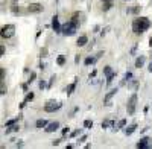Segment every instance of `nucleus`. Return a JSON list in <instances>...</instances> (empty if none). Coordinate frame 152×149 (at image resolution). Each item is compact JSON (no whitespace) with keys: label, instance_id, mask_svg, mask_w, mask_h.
<instances>
[{"label":"nucleus","instance_id":"aec40b11","mask_svg":"<svg viewBox=\"0 0 152 149\" xmlns=\"http://www.w3.org/2000/svg\"><path fill=\"white\" fill-rule=\"evenodd\" d=\"M97 58H91V56H88V58H85V66H90V64H94V61H96Z\"/></svg>","mask_w":152,"mask_h":149},{"label":"nucleus","instance_id":"ddd939ff","mask_svg":"<svg viewBox=\"0 0 152 149\" xmlns=\"http://www.w3.org/2000/svg\"><path fill=\"white\" fill-rule=\"evenodd\" d=\"M135 129H137V125H135V123H132L131 126H128V128L125 129V134H126V135H131V134H132Z\"/></svg>","mask_w":152,"mask_h":149},{"label":"nucleus","instance_id":"393cba45","mask_svg":"<svg viewBox=\"0 0 152 149\" xmlns=\"http://www.w3.org/2000/svg\"><path fill=\"white\" fill-rule=\"evenodd\" d=\"M34 97H35V94H34V93L31 91V93H28V94H26V99H24V101H26V102H31Z\"/></svg>","mask_w":152,"mask_h":149},{"label":"nucleus","instance_id":"1a4fd4ad","mask_svg":"<svg viewBox=\"0 0 152 149\" xmlns=\"http://www.w3.org/2000/svg\"><path fill=\"white\" fill-rule=\"evenodd\" d=\"M149 142H151V139H149V137H143V139L138 140L137 148H138V149H146V148H149Z\"/></svg>","mask_w":152,"mask_h":149},{"label":"nucleus","instance_id":"9d476101","mask_svg":"<svg viewBox=\"0 0 152 149\" xmlns=\"http://www.w3.org/2000/svg\"><path fill=\"white\" fill-rule=\"evenodd\" d=\"M58 128H59V123L58 122H52V123H49V125L46 126V132H55V131H58Z\"/></svg>","mask_w":152,"mask_h":149},{"label":"nucleus","instance_id":"423d86ee","mask_svg":"<svg viewBox=\"0 0 152 149\" xmlns=\"http://www.w3.org/2000/svg\"><path fill=\"white\" fill-rule=\"evenodd\" d=\"M28 11L31 12V14H38V12L43 11V5L41 3H31L28 6Z\"/></svg>","mask_w":152,"mask_h":149},{"label":"nucleus","instance_id":"a878e982","mask_svg":"<svg viewBox=\"0 0 152 149\" xmlns=\"http://www.w3.org/2000/svg\"><path fill=\"white\" fill-rule=\"evenodd\" d=\"M35 78H37V74H35V73H31V76H29V81H28V84H32Z\"/></svg>","mask_w":152,"mask_h":149},{"label":"nucleus","instance_id":"dca6fc26","mask_svg":"<svg viewBox=\"0 0 152 149\" xmlns=\"http://www.w3.org/2000/svg\"><path fill=\"white\" fill-rule=\"evenodd\" d=\"M35 126H37L38 129H40V128H46V126H47V122H46V120H43V119H40V120H37Z\"/></svg>","mask_w":152,"mask_h":149},{"label":"nucleus","instance_id":"e433bc0d","mask_svg":"<svg viewBox=\"0 0 152 149\" xmlns=\"http://www.w3.org/2000/svg\"><path fill=\"white\" fill-rule=\"evenodd\" d=\"M26 104H28V102H26V101H23V102H21V104H20V108H24V107H26Z\"/></svg>","mask_w":152,"mask_h":149},{"label":"nucleus","instance_id":"39448f33","mask_svg":"<svg viewBox=\"0 0 152 149\" xmlns=\"http://www.w3.org/2000/svg\"><path fill=\"white\" fill-rule=\"evenodd\" d=\"M62 107L61 102H55V101H47V104L44 105V111L46 113H53V111H58Z\"/></svg>","mask_w":152,"mask_h":149},{"label":"nucleus","instance_id":"c756f323","mask_svg":"<svg viewBox=\"0 0 152 149\" xmlns=\"http://www.w3.org/2000/svg\"><path fill=\"white\" fill-rule=\"evenodd\" d=\"M44 88H46V82L41 81V82H40V90H44Z\"/></svg>","mask_w":152,"mask_h":149},{"label":"nucleus","instance_id":"2eb2a0df","mask_svg":"<svg viewBox=\"0 0 152 149\" xmlns=\"http://www.w3.org/2000/svg\"><path fill=\"white\" fill-rule=\"evenodd\" d=\"M75 88H76V79L67 87V88H66V91H67V94H72L73 91H75Z\"/></svg>","mask_w":152,"mask_h":149},{"label":"nucleus","instance_id":"72a5a7b5","mask_svg":"<svg viewBox=\"0 0 152 149\" xmlns=\"http://www.w3.org/2000/svg\"><path fill=\"white\" fill-rule=\"evenodd\" d=\"M0 55H2V56L5 55V47H3V46H2V47H0Z\"/></svg>","mask_w":152,"mask_h":149},{"label":"nucleus","instance_id":"4be33fe9","mask_svg":"<svg viewBox=\"0 0 152 149\" xmlns=\"http://www.w3.org/2000/svg\"><path fill=\"white\" fill-rule=\"evenodd\" d=\"M104 73L107 74V76H108V74H111V73H113V69H111V66H105V67H104Z\"/></svg>","mask_w":152,"mask_h":149},{"label":"nucleus","instance_id":"bb28decb","mask_svg":"<svg viewBox=\"0 0 152 149\" xmlns=\"http://www.w3.org/2000/svg\"><path fill=\"white\" fill-rule=\"evenodd\" d=\"M79 134H81V129H76V131H73L70 134V137H76V135H79Z\"/></svg>","mask_w":152,"mask_h":149},{"label":"nucleus","instance_id":"9b49d317","mask_svg":"<svg viewBox=\"0 0 152 149\" xmlns=\"http://www.w3.org/2000/svg\"><path fill=\"white\" fill-rule=\"evenodd\" d=\"M145 59H146V58L142 56V55H140V56H137V59H135V67H137V69H142L143 64H145Z\"/></svg>","mask_w":152,"mask_h":149},{"label":"nucleus","instance_id":"7c9ffc66","mask_svg":"<svg viewBox=\"0 0 152 149\" xmlns=\"http://www.w3.org/2000/svg\"><path fill=\"white\" fill-rule=\"evenodd\" d=\"M62 142V139H58V140H53V146H58L59 143Z\"/></svg>","mask_w":152,"mask_h":149},{"label":"nucleus","instance_id":"4c0bfd02","mask_svg":"<svg viewBox=\"0 0 152 149\" xmlns=\"http://www.w3.org/2000/svg\"><path fill=\"white\" fill-rule=\"evenodd\" d=\"M47 53V50H46V49H41V56H44Z\"/></svg>","mask_w":152,"mask_h":149},{"label":"nucleus","instance_id":"a19ab883","mask_svg":"<svg viewBox=\"0 0 152 149\" xmlns=\"http://www.w3.org/2000/svg\"><path fill=\"white\" fill-rule=\"evenodd\" d=\"M102 2H113V0H102Z\"/></svg>","mask_w":152,"mask_h":149},{"label":"nucleus","instance_id":"ea45409f","mask_svg":"<svg viewBox=\"0 0 152 149\" xmlns=\"http://www.w3.org/2000/svg\"><path fill=\"white\" fill-rule=\"evenodd\" d=\"M149 46L152 47V37H151V38H149Z\"/></svg>","mask_w":152,"mask_h":149},{"label":"nucleus","instance_id":"5701e85b","mask_svg":"<svg viewBox=\"0 0 152 149\" xmlns=\"http://www.w3.org/2000/svg\"><path fill=\"white\" fill-rule=\"evenodd\" d=\"M111 6H113V3H111V2H104V8H102V9H104V11H110V9H111Z\"/></svg>","mask_w":152,"mask_h":149},{"label":"nucleus","instance_id":"b1692460","mask_svg":"<svg viewBox=\"0 0 152 149\" xmlns=\"http://www.w3.org/2000/svg\"><path fill=\"white\" fill-rule=\"evenodd\" d=\"M84 126L88 128V129L93 128V122H91V120H84Z\"/></svg>","mask_w":152,"mask_h":149},{"label":"nucleus","instance_id":"2f4dec72","mask_svg":"<svg viewBox=\"0 0 152 149\" xmlns=\"http://www.w3.org/2000/svg\"><path fill=\"white\" fill-rule=\"evenodd\" d=\"M12 12H14V14H20V9H17V6H14L12 8Z\"/></svg>","mask_w":152,"mask_h":149},{"label":"nucleus","instance_id":"c85d7f7f","mask_svg":"<svg viewBox=\"0 0 152 149\" xmlns=\"http://www.w3.org/2000/svg\"><path fill=\"white\" fill-rule=\"evenodd\" d=\"M0 74H2V81L5 79V69L3 67H0Z\"/></svg>","mask_w":152,"mask_h":149},{"label":"nucleus","instance_id":"7ed1b4c3","mask_svg":"<svg viewBox=\"0 0 152 149\" xmlns=\"http://www.w3.org/2000/svg\"><path fill=\"white\" fill-rule=\"evenodd\" d=\"M135 108H137V94L134 93L129 99H128V104H126V111H128V114L132 116L135 113Z\"/></svg>","mask_w":152,"mask_h":149},{"label":"nucleus","instance_id":"f03ea898","mask_svg":"<svg viewBox=\"0 0 152 149\" xmlns=\"http://www.w3.org/2000/svg\"><path fill=\"white\" fill-rule=\"evenodd\" d=\"M76 29H78V24H75L73 21H67L66 24H62L61 34H62V35H66V37H72V35H75Z\"/></svg>","mask_w":152,"mask_h":149},{"label":"nucleus","instance_id":"a211bd4d","mask_svg":"<svg viewBox=\"0 0 152 149\" xmlns=\"http://www.w3.org/2000/svg\"><path fill=\"white\" fill-rule=\"evenodd\" d=\"M140 9H142V8H138V6H132V8L128 9V14H138V12H140Z\"/></svg>","mask_w":152,"mask_h":149},{"label":"nucleus","instance_id":"412c9836","mask_svg":"<svg viewBox=\"0 0 152 149\" xmlns=\"http://www.w3.org/2000/svg\"><path fill=\"white\" fill-rule=\"evenodd\" d=\"M125 125H126V120L123 119V120H120V122L117 123V126H116V128H117V129H122V128H123ZM117 129H114V131H117Z\"/></svg>","mask_w":152,"mask_h":149},{"label":"nucleus","instance_id":"f3484780","mask_svg":"<svg viewBox=\"0 0 152 149\" xmlns=\"http://www.w3.org/2000/svg\"><path fill=\"white\" fill-rule=\"evenodd\" d=\"M56 64H58V66H64V64H66V56H64V55H59V56L56 58Z\"/></svg>","mask_w":152,"mask_h":149},{"label":"nucleus","instance_id":"6ab92c4d","mask_svg":"<svg viewBox=\"0 0 152 149\" xmlns=\"http://www.w3.org/2000/svg\"><path fill=\"white\" fill-rule=\"evenodd\" d=\"M114 78H116V72H113L111 74H108V76H107V85H111V82H113Z\"/></svg>","mask_w":152,"mask_h":149},{"label":"nucleus","instance_id":"6e6552de","mask_svg":"<svg viewBox=\"0 0 152 149\" xmlns=\"http://www.w3.org/2000/svg\"><path fill=\"white\" fill-rule=\"evenodd\" d=\"M117 91H119V88H113V90H110V91L107 93V96L104 97V104H105V105H108V104H110V101H111V99H113L114 96L117 94Z\"/></svg>","mask_w":152,"mask_h":149},{"label":"nucleus","instance_id":"20e7f679","mask_svg":"<svg viewBox=\"0 0 152 149\" xmlns=\"http://www.w3.org/2000/svg\"><path fill=\"white\" fill-rule=\"evenodd\" d=\"M15 34V26L14 24H6L2 28V38H11Z\"/></svg>","mask_w":152,"mask_h":149},{"label":"nucleus","instance_id":"cd10ccee","mask_svg":"<svg viewBox=\"0 0 152 149\" xmlns=\"http://www.w3.org/2000/svg\"><path fill=\"white\" fill-rule=\"evenodd\" d=\"M53 81H55V74H53V76H52V78H50V81H49V84H47V87H49V88H50V87H52V84H53Z\"/></svg>","mask_w":152,"mask_h":149},{"label":"nucleus","instance_id":"f257e3e1","mask_svg":"<svg viewBox=\"0 0 152 149\" xmlns=\"http://www.w3.org/2000/svg\"><path fill=\"white\" fill-rule=\"evenodd\" d=\"M149 28H151V20L148 17H137L132 21V32L137 34V35H142Z\"/></svg>","mask_w":152,"mask_h":149},{"label":"nucleus","instance_id":"4468645a","mask_svg":"<svg viewBox=\"0 0 152 149\" xmlns=\"http://www.w3.org/2000/svg\"><path fill=\"white\" fill-rule=\"evenodd\" d=\"M131 78H132V73H131V72H126V73H125V76H123V79H122V82H120V85H125L126 81H129Z\"/></svg>","mask_w":152,"mask_h":149},{"label":"nucleus","instance_id":"f8f14e48","mask_svg":"<svg viewBox=\"0 0 152 149\" xmlns=\"http://www.w3.org/2000/svg\"><path fill=\"white\" fill-rule=\"evenodd\" d=\"M87 41H88L87 35H81L79 38H78V41H76V44H78L79 47H82V46H85V44H87Z\"/></svg>","mask_w":152,"mask_h":149},{"label":"nucleus","instance_id":"c9c22d12","mask_svg":"<svg viewBox=\"0 0 152 149\" xmlns=\"http://www.w3.org/2000/svg\"><path fill=\"white\" fill-rule=\"evenodd\" d=\"M94 76H96V70H93V72L90 73V79H91V78H94Z\"/></svg>","mask_w":152,"mask_h":149},{"label":"nucleus","instance_id":"f704fd0d","mask_svg":"<svg viewBox=\"0 0 152 149\" xmlns=\"http://www.w3.org/2000/svg\"><path fill=\"white\" fill-rule=\"evenodd\" d=\"M87 140V135H82V137L79 139V143H82V142H85Z\"/></svg>","mask_w":152,"mask_h":149},{"label":"nucleus","instance_id":"473e14b6","mask_svg":"<svg viewBox=\"0 0 152 149\" xmlns=\"http://www.w3.org/2000/svg\"><path fill=\"white\" fill-rule=\"evenodd\" d=\"M69 134V128H64V129H62V135H67Z\"/></svg>","mask_w":152,"mask_h":149},{"label":"nucleus","instance_id":"58836bf2","mask_svg":"<svg viewBox=\"0 0 152 149\" xmlns=\"http://www.w3.org/2000/svg\"><path fill=\"white\" fill-rule=\"evenodd\" d=\"M148 70H149V72H151V73H152V63H151V64H149V69H148Z\"/></svg>","mask_w":152,"mask_h":149},{"label":"nucleus","instance_id":"0eeeda50","mask_svg":"<svg viewBox=\"0 0 152 149\" xmlns=\"http://www.w3.org/2000/svg\"><path fill=\"white\" fill-rule=\"evenodd\" d=\"M61 24H59V20H58V15L55 14L53 17H52V29L56 32V34H61Z\"/></svg>","mask_w":152,"mask_h":149}]
</instances>
